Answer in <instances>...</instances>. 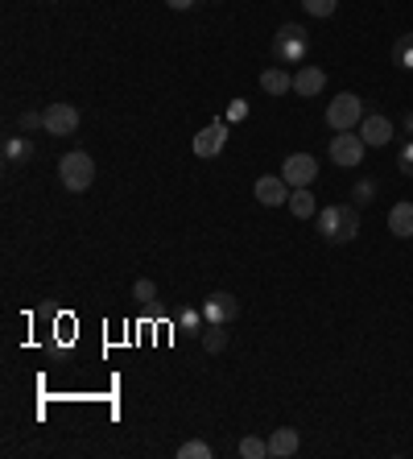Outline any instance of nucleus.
Instances as JSON below:
<instances>
[{
  "label": "nucleus",
  "mask_w": 413,
  "mask_h": 459,
  "mask_svg": "<svg viewBox=\"0 0 413 459\" xmlns=\"http://www.w3.org/2000/svg\"><path fill=\"white\" fill-rule=\"evenodd\" d=\"M319 236L327 244H347L360 236V207L355 203H330L319 211Z\"/></svg>",
  "instance_id": "f257e3e1"
},
{
  "label": "nucleus",
  "mask_w": 413,
  "mask_h": 459,
  "mask_svg": "<svg viewBox=\"0 0 413 459\" xmlns=\"http://www.w3.org/2000/svg\"><path fill=\"white\" fill-rule=\"evenodd\" d=\"M306 54H310V34L302 25H282L273 34V59H277V67H302Z\"/></svg>",
  "instance_id": "f03ea898"
},
{
  "label": "nucleus",
  "mask_w": 413,
  "mask_h": 459,
  "mask_svg": "<svg viewBox=\"0 0 413 459\" xmlns=\"http://www.w3.org/2000/svg\"><path fill=\"white\" fill-rule=\"evenodd\" d=\"M364 99L355 96V91H339V96L327 104V129H335V133H352V129H360V121H364Z\"/></svg>",
  "instance_id": "7ed1b4c3"
},
{
  "label": "nucleus",
  "mask_w": 413,
  "mask_h": 459,
  "mask_svg": "<svg viewBox=\"0 0 413 459\" xmlns=\"http://www.w3.org/2000/svg\"><path fill=\"white\" fill-rule=\"evenodd\" d=\"M59 178H62V186L71 194H79V191H87L95 182V162H91V154H83V149H71V154H62V162H59Z\"/></svg>",
  "instance_id": "20e7f679"
},
{
  "label": "nucleus",
  "mask_w": 413,
  "mask_h": 459,
  "mask_svg": "<svg viewBox=\"0 0 413 459\" xmlns=\"http://www.w3.org/2000/svg\"><path fill=\"white\" fill-rule=\"evenodd\" d=\"M364 149H368L364 137L352 129V133H335V137H330V149H327V154H330V162H335L339 170H355L360 162H364Z\"/></svg>",
  "instance_id": "39448f33"
},
{
  "label": "nucleus",
  "mask_w": 413,
  "mask_h": 459,
  "mask_svg": "<svg viewBox=\"0 0 413 459\" xmlns=\"http://www.w3.org/2000/svg\"><path fill=\"white\" fill-rule=\"evenodd\" d=\"M46 129L42 133L50 137H75L79 133V108L75 104H67V99H54V104H46Z\"/></svg>",
  "instance_id": "423d86ee"
},
{
  "label": "nucleus",
  "mask_w": 413,
  "mask_h": 459,
  "mask_svg": "<svg viewBox=\"0 0 413 459\" xmlns=\"http://www.w3.org/2000/svg\"><path fill=\"white\" fill-rule=\"evenodd\" d=\"M203 319H207V323H236V314H240V303H236V294H227V290H215V294H207V298H203Z\"/></svg>",
  "instance_id": "0eeeda50"
},
{
  "label": "nucleus",
  "mask_w": 413,
  "mask_h": 459,
  "mask_svg": "<svg viewBox=\"0 0 413 459\" xmlns=\"http://www.w3.org/2000/svg\"><path fill=\"white\" fill-rule=\"evenodd\" d=\"M224 146H227V121H211L207 129L195 133L190 154H195V157H215V154H224Z\"/></svg>",
  "instance_id": "6e6552de"
},
{
  "label": "nucleus",
  "mask_w": 413,
  "mask_h": 459,
  "mask_svg": "<svg viewBox=\"0 0 413 459\" xmlns=\"http://www.w3.org/2000/svg\"><path fill=\"white\" fill-rule=\"evenodd\" d=\"M282 178L290 182V186H310V182L319 178V162L310 154H290L282 162Z\"/></svg>",
  "instance_id": "1a4fd4ad"
},
{
  "label": "nucleus",
  "mask_w": 413,
  "mask_h": 459,
  "mask_svg": "<svg viewBox=\"0 0 413 459\" xmlns=\"http://www.w3.org/2000/svg\"><path fill=\"white\" fill-rule=\"evenodd\" d=\"M290 182L282 178V174H265V178H257V186H252V199H257L260 207H282L290 203Z\"/></svg>",
  "instance_id": "9d476101"
},
{
  "label": "nucleus",
  "mask_w": 413,
  "mask_h": 459,
  "mask_svg": "<svg viewBox=\"0 0 413 459\" xmlns=\"http://www.w3.org/2000/svg\"><path fill=\"white\" fill-rule=\"evenodd\" d=\"M355 133L364 137V146L368 149H385L393 141V121L389 116H380V112H368L364 121H360V129Z\"/></svg>",
  "instance_id": "9b49d317"
},
{
  "label": "nucleus",
  "mask_w": 413,
  "mask_h": 459,
  "mask_svg": "<svg viewBox=\"0 0 413 459\" xmlns=\"http://www.w3.org/2000/svg\"><path fill=\"white\" fill-rule=\"evenodd\" d=\"M322 87H327V71L322 67H298L294 71V96H322Z\"/></svg>",
  "instance_id": "f8f14e48"
},
{
  "label": "nucleus",
  "mask_w": 413,
  "mask_h": 459,
  "mask_svg": "<svg viewBox=\"0 0 413 459\" xmlns=\"http://www.w3.org/2000/svg\"><path fill=\"white\" fill-rule=\"evenodd\" d=\"M260 91H265V96H290V91H294L290 67H265V71H260Z\"/></svg>",
  "instance_id": "ddd939ff"
},
{
  "label": "nucleus",
  "mask_w": 413,
  "mask_h": 459,
  "mask_svg": "<svg viewBox=\"0 0 413 459\" xmlns=\"http://www.w3.org/2000/svg\"><path fill=\"white\" fill-rule=\"evenodd\" d=\"M298 447H302V439H298L294 426H282V431H273L269 435V455L273 459H294Z\"/></svg>",
  "instance_id": "4468645a"
},
{
  "label": "nucleus",
  "mask_w": 413,
  "mask_h": 459,
  "mask_svg": "<svg viewBox=\"0 0 413 459\" xmlns=\"http://www.w3.org/2000/svg\"><path fill=\"white\" fill-rule=\"evenodd\" d=\"M389 232L397 236V241H409L413 236V203L409 199H401V203L389 207Z\"/></svg>",
  "instance_id": "2eb2a0df"
},
{
  "label": "nucleus",
  "mask_w": 413,
  "mask_h": 459,
  "mask_svg": "<svg viewBox=\"0 0 413 459\" xmlns=\"http://www.w3.org/2000/svg\"><path fill=\"white\" fill-rule=\"evenodd\" d=\"M199 339H203V352H211V356H219V352L232 344V336H227V323H207L199 331Z\"/></svg>",
  "instance_id": "dca6fc26"
},
{
  "label": "nucleus",
  "mask_w": 413,
  "mask_h": 459,
  "mask_svg": "<svg viewBox=\"0 0 413 459\" xmlns=\"http://www.w3.org/2000/svg\"><path fill=\"white\" fill-rule=\"evenodd\" d=\"M290 211H294V219H310V216H319V203H314V194H310V186H294V191H290Z\"/></svg>",
  "instance_id": "f3484780"
},
{
  "label": "nucleus",
  "mask_w": 413,
  "mask_h": 459,
  "mask_svg": "<svg viewBox=\"0 0 413 459\" xmlns=\"http://www.w3.org/2000/svg\"><path fill=\"white\" fill-rule=\"evenodd\" d=\"M29 157H34V141H29L25 133L4 141V162H9V166H17V162H29Z\"/></svg>",
  "instance_id": "a211bd4d"
},
{
  "label": "nucleus",
  "mask_w": 413,
  "mask_h": 459,
  "mask_svg": "<svg viewBox=\"0 0 413 459\" xmlns=\"http://www.w3.org/2000/svg\"><path fill=\"white\" fill-rule=\"evenodd\" d=\"M377 194H380V182L377 178H355V186H352V203L355 207H368Z\"/></svg>",
  "instance_id": "6ab92c4d"
},
{
  "label": "nucleus",
  "mask_w": 413,
  "mask_h": 459,
  "mask_svg": "<svg viewBox=\"0 0 413 459\" xmlns=\"http://www.w3.org/2000/svg\"><path fill=\"white\" fill-rule=\"evenodd\" d=\"M393 62H397L401 71H413V34L397 37V46H393Z\"/></svg>",
  "instance_id": "aec40b11"
},
{
  "label": "nucleus",
  "mask_w": 413,
  "mask_h": 459,
  "mask_svg": "<svg viewBox=\"0 0 413 459\" xmlns=\"http://www.w3.org/2000/svg\"><path fill=\"white\" fill-rule=\"evenodd\" d=\"M240 455H244V459H265V455H269V439H257V435L240 439Z\"/></svg>",
  "instance_id": "412c9836"
},
{
  "label": "nucleus",
  "mask_w": 413,
  "mask_h": 459,
  "mask_svg": "<svg viewBox=\"0 0 413 459\" xmlns=\"http://www.w3.org/2000/svg\"><path fill=\"white\" fill-rule=\"evenodd\" d=\"M215 451L203 443V439H187L182 447H178V459H211Z\"/></svg>",
  "instance_id": "4be33fe9"
},
{
  "label": "nucleus",
  "mask_w": 413,
  "mask_h": 459,
  "mask_svg": "<svg viewBox=\"0 0 413 459\" xmlns=\"http://www.w3.org/2000/svg\"><path fill=\"white\" fill-rule=\"evenodd\" d=\"M17 129H21V133H34V129H46V112L25 108L21 116H17Z\"/></svg>",
  "instance_id": "5701e85b"
},
{
  "label": "nucleus",
  "mask_w": 413,
  "mask_h": 459,
  "mask_svg": "<svg viewBox=\"0 0 413 459\" xmlns=\"http://www.w3.org/2000/svg\"><path fill=\"white\" fill-rule=\"evenodd\" d=\"M132 298L141 306H149V303H157V286L149 278H141V281H132Z\"/></svg>",
  "instance_id": "b1692460"
},
{
  "label": "nucleus",
  "mask_w": 413,
  "mask_h": 459,
  "mask_svg": "<svg viewBox=\"0 0 413 459\" xmlns=\"http://www.w3.org/2000/svg\"><path fill=\"white\" fill-rule=\"evenodd\" d=\"M397 166H401L405 178H413V137H405L401 149H397Z\"/></svg>",
  "instance_id": "393cba45"
},
{
  "label": "nucleus",
  "mask_w": 413,
  "mask_h": 459,
  "mask_svg": "<svg viewBox=\"0 0 413 459\" xmlns=\"http://www.w3.org/2000/svg\"><path fill=\"white\" fill-rule=\"evenodd\" d=\"M302 9H306L310 17H330V12L339 9V0H302Z\"/></svg>",
  "instance_id": "a878e982"
},
{
  "label": "nucleus",
  "mask_w": 413,
  "mask_h": 459,
  "mask_svg": "<svg viewBox=\"0 0 413 459\" xmlns=\"http://www.w3.org/2000/svg\"><path fill=\"white\" fill-rule=\"evenodd\" d=\"M244 116H248V104L244 99H236V104L227 108V121H244Z\"/></svg>",
  "instance_id": "bb28decb"
},
{
  "label": "nucleus",
  "mask_w": 413,
  "mask_h": 459,
  "mask_svg": "<svg viewBox=\"0 0 413 459\" xmlns=\"http://www.w3.org/2000/svg\"><path fill=\"white\" fill-rule=\"evenodd\" d=\"M165 4H170V9H174V12H187V9H195L199 0H165Z\"/></svg>",
  "instance_id": "cd10ccee"
},
{
  "label": "nucleus",
  "mask_w": 413,
  "mask_h": 459,
  "mask_svg": "<svg viewBox=\"0 0 413 459\" xmlns=\"http://www.w3.org/2000/svg\"><path fill=\"white\" fill-rule=\"evenodd\" d=\"M405 133L413 137V112H409V116H405Z\"/></svg>",
  "instance_id": "c85d7f7f"
}]
</instances>
